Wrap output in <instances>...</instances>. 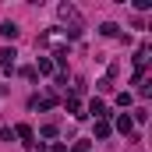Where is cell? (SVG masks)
<instances>
[{
  "label": "cell",
  "mask_w": 152,
  "mask_h": 152,
  "mask_svg": "<svg viewBox=\"0 0 152 152\" xmlns=\"http://www.w3.org/2000/svg\"><path fill=\"white\" fill-rule=\"evenodd\" d=\"M14 57H18L14 46H4V50H0V71H11V67H14Z\"/></svg>",
  "instance_id": "6da1fadb"
},
{
  "label": "cell",
  "mask_w": 152,
  "mask_h": 152,
  "mask_svg": "<svg viewBox=\"0 0 152 152\" xmlns=\"http://www.w3.org/2000/svg\"><path fill=\"white\" fill-rule=\"evenodd\" d=\"M14 134H18V138H21L28 149L36 145V134H32V127H28V124H18V127H14Z\"/></svg>",
  "instance_id": "7a4b0ae2"
},
{
  "label": "cell",
  "mask_w": 152,
  "mask_h": 152,
  "mask_svg": "<svg viewBox=\"0 0 152 152\" xmlns=\"http://www.w3.org/2000/svg\"><path fill=\"white\" fill-rule=\"evenodd\" d=\"M28 106H32V110H53V106H57V99H53V96H42V99L32 96V103H28Z\"/></svg>",
  "instance_id": "3957f363"
},
{
  "label": "cell",
  "mask_w": 152,
  "mask_h": 152,
  "mask_svg": "<svg viewBox=\"0 0 152 152\" xmlns=\"http://www.w3.org/2000/svg\"><path fill=\"white\" fill-rule=\"evenodd\" d=\"M88 113L96 117V120H103V117H106V103H103V99H92V103H88ZM85 113V117H88Z\"/></svg>",
  "instance_id": "277c9868"
},
{
  "label": "cell",
  "mask_w": 152,
  "mask_h": 152,
  "mask_svg": "<svg viewBox=\"0 0 152 152\" xmlns=\"http://www.w3.org/2000/svg\"><path fill=\"white\" fill-rule=\"evenodd\" d=\"M67 57H71V50H67V46H53V64L67 67Z\"/></svg>",
  "instance_id": "5b68a950"
},
{
  "label": "cell",
  "mask_w": 152,
  "mask_h": 152,
  "mask_svg": "<svg viewBox=\"0 0 152 152\" xmlns=\"http://www.w3.org/2000/svg\"><path fill=\"white\" fill-rule=\"evenodd\" d=\"M36 75H53V60H50V57H39V64H36Z\"/></svg>",
  "instance_id": "8992f818"
},
{
  "label": "cell",
  "mask_w": 152,
  "mask_h": 152,
  "mask_svg": "<svg viewBox=\"0 0 152 152\" xmlns=\"http://www.w3.org/2000/svg\"><path fill=\"white\" fill-rule=\"evenodd\" d=\"M18 36V25H14V21H4V25H0V39H14Z\"/></svg>",
  "instance_id": "52a82bcc"
},
{
  "label": "cell",
  "mask_w": 152,
  "mask_h": 152,
  "mask_svg": "<svg viewBox=\"0 0 152 152\" xmlns=\"http://www.w3.org/2000/svg\"><path fill=\"white\" fill-rule=\"evenodd\" d=\"M64 106H67V113H75L78 120H81V117H85V113H81V103H78L75 96H71V99H67V103H64Z\"/></svg>",
  "instance_id": "ba28073f"
},
{
  "label": "cell",
  "mask_w": 152,
  "mask_h": 152,
  "mask_svg": "<svg viewBox=\"0 0 152 152\" xmlns=\"http://www.w3.org/2000/svg\"><path fill=\"white\" fill-rule=\"evenodd\" d=\"M110 131H113V127H110L106 120H96V138H110Z\"/></svg>",
  "instance_id": "9c48e42d"
},
{
  "label": "cell",
  "mask_w": 152,
  "mask_h": 152,
  "mask_svg": "<svg viewBox=\"0 0 152 152\" xmlns=\"http://www.w3.org/2000/svg\"><path fill=\"white\" fill-rule=\"evenodd\" d=\"M117 131L131 134V117H127V113H120V117H117Z\"/></svg>",
  "instance_id": "30bf717a"
},
{
  "label": "cell",
  "mask_w": 152,
  "mask_h": 152,
  "mask_svg": "<svg viewBox=\"0 0 152 152\" xmlns=\"http://www.w3.org/2000/svg\"><path fill=\"white\" fill-rule=\"evenodd\" d=\"M99 32H103V36H117V25H113V21H103Z\"/></svg>",
  "instance_id": "8fae6325"
},
{
  "label": "cell",
  "mask_w": 152,
  "mask_h": 152,
  "mask_svg": "<svg viewBox=\"0 0 152 152\" xmlns=\"http://www.w3.org/2000/svg\"><path fill=\"white\" fill-rule=\"evenodd\" d=\"M131 99H134L131 92H120V96H117V106H131Z\"/></svg>",
  "instance_id": "7c38bea8"
},
{
  "label": "cell",
  "mask_w": 152,
  "mask_h": 152,
  "mask_svg": "<svg viewBox=\"0 0 152 152\" xmlns=\"http://www.w3.org/2000/svg\"><path fill=\"white\" fill-rule=\"evenodd\" d=\"M11 138H14V131L11 127H0V142H11Z\"/></svg>",
  "instance_id": "4fadbf2b"
},
{
  "label": "cell",
  "mask_w": 152,
  "mask_h": 152,
  "mask_svg": "<svg viewBox=\"0 0 152 152\" xmlns=\"http://www.w3.org/2000/svg\"><path fill=\"white\" fill-rule=\"evenodd\" d=\"M71 152H88V142H85V138H81V142H75V149Z\"/></svg>",
  "instance_id": "5bb4252c"
},
{
  "label": "cell",
  "mask_w": 152,
  "mask_h": 152,
  "mask_svg": "<svg viewBox=\"0 0 152 152\" xmlns=\"http://www.w3.org/2000/svg\"><path fill=\"white\" fill-rule=\"evenodd\" d=\"M50 152H67V145H60V142H57V145H50Z\"/></svg>",
  "instance_id": "9a60e30c"
},
{
  "label": "cell",
  "mask_w": 152,
  "mask_h": 152,
  "mask_svg": "<svg viewBox=\"0 0 152 152\" xmlns=\"http://www.w3.org/2000/svg\"><path fill=\"white\" fill-rule=\"evenodd\" d=\"M4 92H7V85H0V96H4Z\"/></svg>",
  "instance_id": "2e32d148"
}]
</instances>
